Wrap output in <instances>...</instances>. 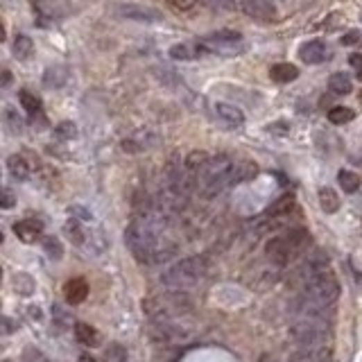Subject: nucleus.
<instances>
[{
	"mask_svg": "<svg viewBox=\"0 0 362 362\" xmlns=\"http://www.w3.org/2000/svg\"><path fill=\"white\" fill-rule=\"evenodd\" d=\"M161 222L154 220L152 215H139L127 224L125 229V243L129 252L143 265L163 263L175 254V245H166L161 240Z\"/></svg>",
	"mask_w": 362,
	"mask_h": 362,
	"instance_id": "nucleus-1",
	"label": "nucleus"
},
{
	"mask_svg": "<svg viewBox=\"0 0 362 362\" xmlns=\"http://www.w3.org/2000/svg\"><path fill=\"white\" fill-rule=\"evenodd\" d=\"M229 186H236V161L224 157H211L204 163V168L197 172V188L204 197H215Z\"/></svg>",
	"mask_w": 362,
	"mask_h": 362,
	"instance_id": "nucleus-2",
	"label": "nucleus"
},
{
	"mask_svg": "<svg viewBox=\"0 0 362 362\" xmlns=\"http://www.w3.org/2000/svg\"><path fill=\"white\" fill-rule=\"evenodd\" d=\"M206 272H209V265H206L204 256H188L184 261L168 267V270L161 274V283L168 290L186 292L193 286H197V283L206 277Z\"/></svg>",
	"mask_w": 362,
	"mask_h": 362,
	"instance_id": "nucleus-3",
	"label": "nucleus"
},
{
	"mask_svg": "<svg viewBox=\"0 0 362 362\" xmlns=\"http://www.w3.org/2000/svg\"><path fill=\"white\" fill-rule=\"evenodd\" d=\"M308 245H310V234L306 229H290L288 234L272 238L270 243L265 245V254L274 265L286 267L290 261H295Z\"/></svg>",
	"mask_w": 362,
	"mask_h": 362,
	"instance_id": "nucleus-4",
	"label": "nucleus"
},
{
	"mask_svg": "<svg viewBox=\"0 0 362 362\" xmlns=\"http://www.w3.org/2000/svg\"><path fill=\"white\" fill-rule=\"evenodd\" d=\"M301 295L308 297L310 301H315V304L333 306L340 297V281L335 279V274L331 270H324L301 288Z\"/></svg>",
	"mask_w": 362,
	"mask_h": 362,
	"instance_id": "nucleus-5",
	"label": "nucleus"
},
{
	"mask_svg": "<svg viewBox=\"0 0 362 362\" xmlns=\"http://www.w3.org/2000/svg\"><path fill=\"white\" fill-rule=\"evenodd\" d=\"M290 340L301 344V347L317 349L324 347L329 340V322L322 320H299L297 324L290 326Z\"/></svg>",
	"mask_w": 362,
	"mask_h": 362,
	"instance_id": "nucleus-6",
	"label": "nucleus"
},
{
	"mask_svg": "<svg viewBox=\"0 0 362 362\" xmlns=\"http://www.w3.org/2000/svg\"><path fill=\"white\" fill-rule=\"evenodd\" d=\"M202 48L218 55H240L245 53L247 41L243 34L236 30H218L213 34H206L202 39Z\"/></svg>",
	"mask_w": 362,
	"mask_h": 362,
	"instance_id": "nucleus-7",
	"label": "nucleus"
},
{
	"mask_svg": "<svg viewBox=\"0 0 362 362\" xmlns=\"http://www.w3.org/2000/svg\"><path fill=\"white\" fill-rule=\"evenodd\" d=\"M32 10L37 12L41 23H48L68 19L75 12V7L71 0H32Z\"/></svg>",
	"mask_w": 362,
	"mask_h": 362,
	"instance_id": "nucleus-8",
	"label": "nucleus"
},
{
	"mask_svg": "<svg viewBox=\"0 0 362 362\" xmlns=\"http://www.w3.org/2000/svg\"><path fill=\"white\" fill-rule=\"evenodd\" d=\"M240 7L247 16H252L256 21H263V23H272L277 21V3L272 0H240Z\"/></svg>",
	"mask_w": 362,
	"mask_h": 362,
	"instance_id": "nucleus-9",
	"label": "nucleus"
},
{
	"mask_svg": "<svg viewBox=\"0 0 362 362\" xmlns=\"http://www.w3.org/2000/svg\"><path fill=\"white\" fill-rule=\"evenodd\" d=\"M118 14L123 19H132V21H139V23H161L163 21V14L152 10V7H143V5H118Z\"/></svg>",
	"mask_w": 362,
	"mask_h": 362,
	"instance_id": "nucleus-10",
	"label": "nucleus"
},
{
	"mask_svg": "<svg viewBox=\"0 0 362 362\" xmlns=\"http://www.w3.org/2000/svg\"><path fill=\"white\" fill-rule=\"evenodd\" d=\"M299 57H301V62H304V64L315 66V64L326 62V59H331V50H329V46H326L324 41L315 39V41H308V43L301 46Z\"/></svg>",
	"mask_w": 362,
	"mask_h": 362,
	"instance_id": "nucleus-11",
	"label": "nucleus"
},
{
	"mask_svg": "<svg viewBox=\"0 0 362 362\" xmlns=\"http://www.w3.org/2000/svg\"><path fill=\"white\" fill-rule=\"evenodd\" d=\"M41 231H43V224L32 218L14 224V234L19 236V240H23V243H37L41 238Z\"/></svg>",
	"mask_w": 362,
	"mask_h": 362,
	"instance_id": "nucleus-12",
	"label": "nucleus"
},
{
	"mask_svg": "<svg viewBox=\"0 0 362 362\" xmlns=\"http://www.w3.org/2000/svg\"><path fill=\"white\" fill-rule=\"evenodd\" d=\"M215 116H218L222 123L229 125V127H240L245 123L243 109H238L234 105H227V102H218V105H215Z\"/></svg>",
	"mask_w": 362,
	"mask_h": 362,
	"instance_id": "nucleus-13",
	"label": "nucleus"
},
{
	"mask_svg": "<svg viewBox=\"0 0 362 362\" xmlns=\"http://www.w3.org/2000/svg\"><path fill=\"white\" fill-rule=\"evenodd\" d=\"M64 297L71 306L82 304V301L89 297V286H86L84 279H71L64 286Z\"/></svg>",
	"mask_w": 362,
	"mask_h": 362,
	"instance_id": "nucleus-14",
	"label": "nucleus"
},
{
	"mask_svg": "<svg viewBox=\"0 0 362 362\" xmlns=\"http://www.w3.org/2000/svg\"><path fill=\"white\" fill-rule=\"evenodd\" d=\"M270 77H272V82H277V84H290L299 77V68L295 64H288V62L274 64L270 68Z\"/></svg>",
	"mask_w": 362,
	"mask_h": 362,
	"instance_id": "nucleus-15",
	"label": "nucleus"
},
{
	"mask_svg": "<svg viewBox=\"0 0 362 362\" xmlns=\"http://www.w3.org/2000/svg\"><path fill=\"white\" fill-rule=\"evenodd\" d=\"M75 338L80 344H84V347H100V333L84 322L75 324Z\"/></svg>",
	"mask_w": 362,
	"mask_h": 362,
	"instance_id": "nucleus-16",
	"label": "nucleus"
},
{
	"mask_svg": "<svg viewBox=\"0 0 362 362\" xmlns=\"http://www.w3.org/2000/svg\"><path fill=\"white\" fill-rule=\"evenodd\" d=\"M7 170H10V175L19 181L30 179V163L25 161V157H21V154H12V157L7 159Z\"/></svg>",
	"mask_w": 362,
	"mask_h": 362,
	"instance_id": "nucleus-17",
	"label": "nucleus"
},
{
	"mask_svg": "<svg viewBox=\"0 0 362 362\" xmlns=\"http://www.w3.org/2000/svg\"><path fill=\"white\" fill-rule=\"evenodd\" d=\"M329 89H331V93H335V96H347V93H351V89H353L351 77L347 73H333L331 80H329Z\"/></svg>",
	"mask_w": 362,
	"mask_h": 362,
	"instance_id": "nucleus-18",
	"label": "nucleus"
},
{
	"mask_svg": "<svg viewBox=\"0 0 362 362\" xmlns=\"http://www.w3.org/2000/svg\"><path fill=\"white\" fill-rule=\"evenodd\" d=\"M320 206L324 213H338L340 211V197L333 188H320Z\"/></svg>",
	"mask_w": 362,
	"mask_h": 362,
	"instance_id": "nucleus-19",
	"label": "nucleus"
},
{
	"mask_svg": "<svg viewBox=\"0 0 362 362\" xmlns=\"http://www.w3.org/2000/svg\"><path fill=\"white\" fill-rule=\"evenodd\" d=\"M338 181H340V188L344 193H358V188H360V177L356 175V172H351V170H340V175H338Z\"/></svg>",
	"mask_w": 362,
	"mask_h": 362,
	"instance_id": "nucleus-20",
	"label": "nucleus"
},
{
	"mask_svg": "<svg viewBox=\"0 0 362 362\" xmlns=\"http://www.w3.org/2000/svg\"><path fill=\"white\" fill-rule=\"evenodd\" d=\"M204 50H193V46H188V43H177V46L170 48V57L177 59V62H186V59H195L197 55H202Z\"/></svg>",
	"mask_w": 362,
	"mask_h": 362,
	"instance_id": "nucleus-21",
	"label": "nucleus"
},
{
	"mask_svg": "<svg viewBox=\"0 0 362 362\" xmlns=\"http://www.w3.org/2000/svg\"><path fill=\"white\" fill-rule=\"evenodd\" d=\"M292 209H295V197L286 195V197H281V200L274 204V206H270L267 215H270V218H283V215H288Z\"/></svg>",
	"mask_w": 362,
	"mask_h": 362,
	"instance_id": "nucleus-22",
	"label": "nucleus"
},
{
	"mask_svg": "<svg viewBox=\"0 0 362 362\" xmlns=\"http://www.w3.org/2000/svg\"><path fill=\"white\" fill-rule=\"evenodd\" d=\"M32 48H34V43L30 37H23V34H19V37L14 39V48H12V53L16 59H28L32 55Z\"/></svg>",
	"mask_w": 362,
	"mask_h": 362,
	"instance_id": "nucleus-23",
	"label": "nucleus"
},
{
	"mask_svg": "<svg viewBox=\"0 0 362 362\" xmlns=\"http://www.w3.org/2000/svg\"><path fill=\"white\" fill-rule=\"evenodd\" d=\"M353 118H356V114H353V109L349 107H333L329 111V120L333 125H347Z\"/></svg>",
	"mask_w": 362,
	"mask_h": 362,
	"instance_id": "nucleus-24",
	"label": "nucleus"
},
{
	"mask_svg": "<svg viewBox=\"0 0 362 362\" xmlns=\"http://www.w3.org/2000/svg\"><path fill=\"white\" fill-rule=\"evenodd\" d=\"M105 362H127V349L118 342L109 344L105 349Z\"/></svg>",
	"mask_w": 362,
	"mask_h": 362,
	"instance_id": "nucleus-25",
	"label": "nucleus"
},
{
	"mask_svg": "<svg viewBox=\"0 0 362 362\" xmlns=\"http://www.w3.org/2000/svg\"><path fill=\"white\" fill-rule=\"evenodd\" d=\"M21 102H23L25 111H28L32 118L37 116V114H41V102H39L37 96H32L30 91H21Z\"/></svg>",
	"mask_w": 362,
	"mask_h": 362,
	"instance_id": "nucleus-26",
	"label": "nucleus"
},
{
	"mask_svg": "<svg viewBox=\"0 0 362 362\" xmlns=\"http://www.w3.org/2000/svg\"><path fill=\"white\" fill-rule=\"evenodd\" d=\"M66 234H68V238H71L75 245H84V243H86V236H89V234H86V231L80 227V222H75V220H71V222L66 224Z\"/></svg>",
	"mask_w": 362,
	"mask_h": 362,
	"instance_id": "nucleus-27",
	"label": "nucleus"
},
{
	"mask_svg": "<svg viewBox=\"0 0 362 362\" xmlns=\"http://www.w3.org/2000/svg\"><path fill=\"white\" fill-rule=\"evenodd\" d=\"M55 136L59 141H71V139H75V136H77V127L71 123V120H64V123H59L55 127Z\"/></svg>",
	"mask_w": 362,
	"mask_h": 362,
	"instance_id": "nucleus-28",
	"label": "nucleus"
},
{
	"mask_svg": "<svg viewBox=\"0 0 362 362\" xmlns=\"http://www.w3.org/2000/svg\"><path fill=\"white\" fill-rule=\"evenodd\" d=\"M43 249H46V254L50 258H55V261H59V258L64 256V247H62V243H59L55 236H48L46 240H43Z\"/></svg>",
	"mask_w": 362,
	"mask_h": 362,
	"instance_id": "nucleus-29",
	"label": "nucleus"
},
{
	"mask_svg": "<svg viewBox=\"0 0 362 362\" xmlns=\"http://www.w3.org/2000/svg\"><path fill=\"white\" fill-rule=\"evenodd\" d=\"M290 362H320V356H317V349L301 347V351L290 356Z\"/></svg>",
	"mask_w": 362,
	"mask_h": 362,
	"instance_id": "nucleus-30",
	"label": "nucleus"
},
{
	"mask_svg": "<svg viewBox=\"0 0 362 362\" xmlns=\"http://www.w3.org/2000/svg\"><path fill=\"white\" fill-rule=\"evenodd\" d=\"M7 125H10V129H12L14 134L21 132V118L16 116L14 109H7Z\"/></svg>",
	"mask_w": 362,
	"mask_h": 362,
	"instance_id": "nucleus-31",
	"label": "nucleus"
},
{
	"mask_svg": "<svg viewBox=\"0 0 362 362\" xmlns=\"http://www.w3.org/2000/svg\"><path fill=\"white\" fill-rule=\"evenodd\" d=\"M168 3L175 7V10H179V12H188V10H193V7L197 5V0H168Z\"/></svg>",
	"mask_w": 362,
	"mask_h": 362,
	"instance_id": "nucleus-32",
	"label": "nucleus"
},
{
	"mask_svg": "<svg viewBox=\"0 0 362 362\" xmlns=\"http://www.w3.org/2000/svg\"><path fill=\"white\" fill-rule=\"evenodd\" d=\"M53 320H57V326H62L64 329V324L71 320V317H68V313H64L62 306H53Z\"/></svg>",
	"mask_w": 362,
	"mask_h": 362,
	"instance_id": "nucleus-33",
	"label": "nucleus"
},
{
	"mask_svg": "<svg viewBox=\"0 0 362 362\" xmlns=\"http://www.w3.org/2000/svg\"><path fill=\"white\" fill-rule=\"evenodd\" d=\"M349 64L353 66V71H356L358 80H362V55H360V53H353V55L349 57Z\"/></svg>",
	"mask_w": 362,
	"mask_h": 362,
	"instance_id": "nucleus-34",
	"label": "nucleus"
},
{
	"mask_svg": "<svg viewBox=\"0 0 362 362\" xmlns=\"http://www.w3.org/2000/svg\"><path fill=\"white\" fill-rule=\"evenodd\" d=\"M0 206H3V209H12L14 206V193L10 191V188H5L3 191V202H0Z\"/></svg>",
	"mask_w": 362,
	"mask_h": 362,
	"instance_id": "nucleus-35",
	"label": "nucleus"
},
{
	"mask_svg": "<svg viewBox=\"0 0 362 362\" xmlns=\"http://www.w3.org/2000/svg\"><path fill=\"white\" fill-rule=\"evenodd\" d=\"M71 213L77 215V218H80V220H91V213L86 211V209H82V206H73Z\"/></svg>",
	"mask_w": 362,
	"mask_h": 362,
	"instance_id": "nucleus-36",
	"label": "nucleus"
},
{
	"mask_svg": "<svg viewBox=\"0 0 362 362\" xmlns=\"http://www.w3.org/2000/svg\"><path fill=\"white\" fill-rule=\"evenodd\" d=\"M215 5H218V10H234L236 0H215Z\"/></svg>",
	"mask_w": 362,
	"mask_h": 362,
	"instance_id": "nucleus-37",
	"label": "nucleus"
},
{
	"mask_svg": "<svg viewBox=\"0 0 362 362\" xmlns=\"http://www.w3.org/2000/svg\"><path fill=\"white\" fill-rule=\"evenodd\" d=\"M3 324H5V329H3V333H5V335H10L12 331H16V326H14V322L10 320V317H5Z\"/></svg>",
	"mask_w": 362,
	"mask_h": 362,
	"instance_id": "nucleus-38",
	"label": "nucleus"
},
{
	"mask_svg": "<svg viewBox=\"0 0 362 362\" xmlns=\"http://www.w3.org/2000/svg\"><path fill=\"white\" fill-rule=\"evenodd\" d=\"M358 39H360V34L358 32H351V34H347V37H342V43L347 46V43H356Z\"/></svg>",
	"mask_w": 362,
	"mask_h": 362,
	"instance_id": "nucleus-39",
	"label": "nucleus"
},
{
	"mask_svg": "<svg viewBox=\"0 0 362 362\" xmlns=\"http://www.w3.org/2000/svg\"><path fill=\"white\" fill-rule=\"evenodd\" d=\"M10 80H12V77H10V73H3V86H10Z\"/></svg>",
	"mask_w": 362,
	"mask_h": 362,
	"instance_id": "nucleus-40",
	"label": "nucleus"
},
{
	"mask_svg": "<svg viewBox=\"0 0 362 362\" xmlns=\"http://www.w3.org/2000/svg\"><path fill=\"white\" fill-rule=\"evenodd\" d=\"M80 362H98V360H93L91 356H82V358H80Z\"/></svg>",
	"mask_w": 362,
	"mask_h": 362,
	"instance_id": "nucleus-41",
	"label": "nucleus"
},
{
	"mask_svg": "<svg viewBox=\"0 0 362 362\" xmlns=\"http://www.w3.org/2000/svg\"><path fill=\"white\" fill-rule=\"evenodd\" d=\"M360 102H362V91H360Z\"/></svg>",
	"mask_w": 362,
	"mask_h": 362,
	"instance_id": "nucleus-42",
	"label": "nucleus"
}]
</instances>
